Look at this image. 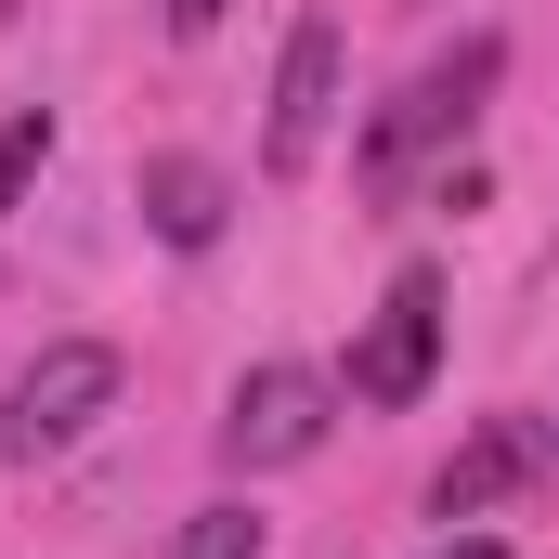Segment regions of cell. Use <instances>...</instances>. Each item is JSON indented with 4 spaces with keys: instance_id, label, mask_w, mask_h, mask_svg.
<instances>
[{
    "instance_id": "obj_1",
    "label": "cell",
    "mask_w": 559,
    "mask_h": 559,
    "mask_svg": "<svg viewBox=\"0 0 559 559\" xmlns=\"http://www.w3.org/2000/svg\"><path fill=\"white\" fill-rule=\"evenodd\" d=\"M495 79H508V39H455V52H429L417 79L365 118V182H404L429 143H455L468 118H481V92H495Z\"/></svg>"
},
{
    "instance_id": "obj_2",
    "label": "cell",
    "mask_w": 559,
    "mask_h": 559,
    "mask_svg": "<svg viewBox=\"0 0 559 559\" xmlns=\"http://www.w3.org/2000/svg\"><path fill=\"white\" fill-rule=\"evenodd\" d=\"M105 404H118V352H105V338H52V352L0 391V455H26V468H39V455H66Z\"/></svg>"
},
{
    "instance_id": "obj_3",
    "label": "cell",
    "mask_w": 559,
    "mask_h": 559,
    "mask_svg": "<svg viewBox=\"0 0 559 559\" xmlns=\"http://www.w3.org/2000/svg\"><path fill=\"white\" fill-rule=\"evenodd\" d=\"M429 365H442V274L429 261H404V274L378 286V312H365V338H352V404H417Z\"/></svg>"
},
{
    "instance_id": "obj_4",
    "label": "cell",
    "mask_w": 559,
    "mask_h": 559,
    "mask_svg": "<svg viewBox=\"0 0 559 559\" xmlns=\"http://www.w3.org/2000/svg\"><path fill=\"white\" fill-rule=\"evenodd\" d=\"M325 429H338V391H325L312 365H248L235 404H222V455H235V468H299Z\"/></svg>"
},
{
    "instance_id": "obj_5",
    "label": "cell",
    "mask_w": 559,
    "mask_h": 559,
    "mask_svg": "<svg viewBox=\"0 0 559 559\" xmlns=\"http://www.w3.org/2000/svg\"><path fill=\"white\" fill-rule=\"evenodd\" d=\"M325 118H338V13H299L274 52V118H261V169L299 182L325 156Z\"/></svg>"
},
{
    "instance_id": "obj_6",
    "label": "cell",
    "mask_w": 559,
    "mask_h": 559,
    "mask_svg": "<svg viewBox=\"0 0 559 559\" xmlns=\"http://www.w3.org/2000/svg\"><path fill=\"white\" fill-rule=\"evenodd\" d=\"M547 468H559V429H547V417H481L455 455H442L429 521H481L495 495H521V481H547Z\"/></svg>"
},
{
    "instance_id": "obj_7",
    "label": "cell",
    "mask_w": 559,
    "mask_h": 559,
    "mask_svg": "<svg viewBox=\"0 0 559 559\" xmlns=\"http://www.w3.org/2000/svg\"><path fill=\"white\" fill-rule=\"evenodd\" d=\"M143 235L156 248H222V222H235V182L209 169V156H143Z\"/></svg>"
},
{
    "instance_id": "obj_8",
    "label": "cell",
    "mask_w": 559,
    "mask_h": 559,
    "mask_svg": "<svg viewBox=\"0 0 559 559\" xmlns=\"http://www.w3.org/2000/svg\"><path fill=\"white\" fill-rule=\"evenodd\" d=\"M52 169V105H26V118H0V222L26 209V182Z\"/></svg>"
},
{
    "instance_id": "obj_9",
    "label": "cell",
    "mask_w": 559,
    "mask_h": 559,
    "mask_svg": "<svg viewBox=\"0 0 559 559\" xmlns=\"http://www.w3.org/2000/svg\"><path fill=\"white\" fill-rule=\"evenodd\" d=\"M274 534H261V508H195L182 521V559H261Z\"/></svg>"
},
{
    "instance_id": "obj_10",
    "label": "cell",
    "mask_w": 559,
    "mask_h": 559,
    "mask_svg": "<svg viewBox=\"0 0 559 559\" xmlns=\"http://www.w3.org/2000/svg\"><path fill=\"white\" fill-rule=\"evenodd\" d=\"M222 13H235V0H169V39H209Z\"/></svg>"
},
{
    "instance_id": "obj_11",
    "label": "cell",
    "mask_w": 559,
    "mask_h": 559,
    "mask_svg": "<svg viewBox=\"0 0 559 559\" xmlns=\"http://www.w3.org/2000/svg\"><path fill=\"white\" fill-rule=\"evenodd\" d=\"M442 559H508V547H481V534H468V547H442Z\"/></svg>"
},
{
    "instance_id": "obj_12",
    "label": "cell",
    "mask_w": 559,
    "mask_h": 559,
    "mask_svg": "<svg viewBox=\"0 0 559 559\" xmlns=\"http://www.w3.org/2000/svg\"><path fill=\"white\" fill-rule=\"evenodd\" d=\"M0 13H13V0H0Z\"/></svg>"
}]
</instances>
